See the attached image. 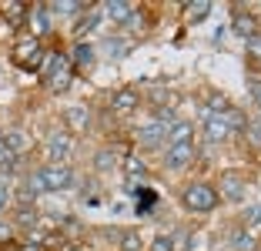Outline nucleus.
Instances as JSON below:
<instances>
[{"instance_id": "1", "label": "nucleus", "mask_w": 261, "mask_h": 251, "mask_svg": "<svg viewBox=\"0 0 261 251\" xmlns=\"http://www.w3.org/2000/svg\"><path fill=\"white\" fill-rule=\"evenodd\" d=\"M40 77H44V91L54 94V97H61V94H67L70 87H74L77 70H74V64H70V57H67L64 47H47Z\"/></svg>"}, {"instance_id": "2", "label": "nucleus", "mask_w": 261, "mask_h": 251, "mask_svg": "<svg viewBox=\"0 0 261 251\" xmlns=\"http://www.w3.org/2000/svg\"><path fill=\"white\" fill-rule=\"evenodd\" d=\"M177 201H181V208H185L188 214H194V218H207V214H215L218 208H221L215 181H207V178L188 181L185 188H181V194H177Z\"/></svg>"}, {"instance_id": "3", "label": "nucleus", "mask_w": 261, "mask_h": 251, "mask_svg": "<svg viewBox=\"0 0 261 251\" xmlns=\"http://www.w3.org/2000/svg\"><path fill=\"white\" fill-rule=\"evenodd\" d=\"M44 54H47V44L37 37H31V34H17L14 44H10V64L20 70H27V74H37L40 67H44Z\"/></svg>"}, {"instance_id": "4", "label": "nucleus", "mask_w": 261, "mask_h": 251, "mask_svg": "<svg viewBox=\"0 0 261 251\" xmlns=\"http://www.w3.org/2000/svg\"><path fill=\"white\" fill-rule=\"evenodd\" d=\"M40 154H44V164H67L77 154V137L67 134V131H50L40 144Z\"/></svg>"}, {"instance_id": "5", "label": "nucleus", "mask_w": 261, "mask_h": 251, "mask_svg": "<svg viewBox=\"0 0 261 251\" xmlns=\"http://www.w3.org/2000/svg\"><path fill=\"white\" fill-rule=\"evenodd\" d=\"M194 158H198V144L194 141H188V144H168L164 147V158H161V167L168 174H181V171H188L194 164Z\"/></svg>"}, {"instance_id": "6", "label": "nucleus", "mask_w": 261, "mask_h": 251, "mask_svg": "<svg viewBox=\"0 0 261 251\" xmlns=\"http://www.w3.org/2000/svg\"><path fill=\"white\" fill-rule=\"evenodd\" d=\"M134 144H138L141 151H164V147H168V128L151 117V121L134 128Z\"/></svg>"}, {"instance_id": "7", "label": "nucleus", "mask_w": 261, "mask_h": 251, "mask_svg": "<svg viewBox=\"0 0 261 251\" xmlns=\"http://www.w3.org/2000/svg\"><path fill=\"white\" fill-rule=\"evenodd\" d=\"M23 34H31V37H37V40L54 37V14H50L47 4H31V10H27V23H23Z\"/></svg>"}, {"instance_id": "8", "label": "nucleus", "mask_w": 261, "mask_h": 251, "mask_svg": "<svg viewBox=\"0 0 261 251\" xmlns=\"http://www.w3.org/2000/svg\"><path fill=\"white\" fill-rule=\"evenodd\" d=\"M0 147L7 151V158H27L34 147V137L27 128H20V124H10V128H4V137H0Z\"/></svg>"}, {"instance_id": "9", "label": "nucleus", "mask_w": 261, "mask_h": 251, "mask_svg": "<svg viewBox=\"0 0 261 251\" xmlns=\"http://www.w3.org/2000/svg\"><path fill=\"white\" fill-rule=\"evenodd\" d=\"M40 178H44V188L47 191H70L77 184V174L70 164H40Z\"/></svg>"}, {"instance_id": "10", "label": "nucleus", "mask_w": 261, "mask_h": 251, "mask_svg": "<svg viewBox=\"0 0 261 251\" xmlns=\"http://www.w3.org/2000/svg\"><path fill=\"white\" fill-rule=\"evenodd\" d=\"M111 114L121 117V121H127V117H134L141 111V91L138 87H117L114 94H111Z\"/></svg>"}, {"instance_id": "11", "label": "nucleus", "mask_w": 261, "mask_h": 251, "mask_svg": "<svg viewBox=\"0 0 261 251\" xmlns=\"http://www.w3.org/2000/svg\"><path fill=\"white\" fill-rule=\"evenodd\" d=\"M231 34L234 37H241V40H248V37H254V34L261 31V20L251 14V7H245V4H234L231 7Z\"/></svg>"}, {"instance_id": "12", "label": "nucleus", "mask_w": 261, "mask_h": 251, "mask_svg": "<svg viewBox=\"0 0 261 251\" xmlns=\"http://www.w3.org/2000/svg\"><path fill=\"white\" fill-rule=\"evenodd\" d=\"M215 191H218V198H221V205H238V201H245V178L234 174V171H224L221 178L215 181Z\"/></svg>"}, {"instance_id": "13", "label": "nucleus", "mask_w": 261, "mask_h": 251, "mask_svg": "<svg viewBox=\"0 0 261 251\" xmlns=\"http://www.w3.org/2000/svg\"><path fill=\"white\" fill-rule=\"evenodd\" d=\"M61 121H64V131L67 134H87L91 131V104H70L61 111Z\"/></svg>"}, {"instance_id": "14", "label": "nucleus", "mask_w": 261, "mask_h": 251, "mask_svg": "<svg viewBox=\"0 0 261 251\" xmlns=\"http://www.w3.org/2000/svg\"><path fill=\"white\" fill-rule=\"evenodd\" d=\"M67 57H70L77 74H84V70H91L94 64H97V47H94L91 40H74V44L67 47Z\"/></svg>"}, {"instance_id": "15", "label": "nucleus", "mask_w": 261, "mask_h": 251, "mask_svg": "<svg viewBox=\"0 0 261 251\" xmlns=\"http://www.w3.org/2000/svg\"><path fill=\"white\" fill-rule=\"evenodd\" d=\"M127 54H130V40L124 37V34H111V37H100V44H97V57H104V61H111V64L124 61Z\"/></svg>"}, {"instance_id": "16", "label": "nucleus", "mask_w": 261, "mask_h": 251, "mask_svg": "<svg viewBox=\"0 0 261 251\" xmlns=\"http://www.w3.org/2000/svg\"><path fill=\"white\" fill-rule=\"evenodd\" d=\"M100 17H104V7H97V4H91V10H87L81 20H74V27H70V34H74V40H87L91 34L100 31Z\"/></svg>"}, {"instance_id": "17", "label": "nucleus", "mask_w": 261, "mask_h": 251, "mask_svg": "<svg viewBox=\"0 0 261 251\" xmlns=\"http://www.w3.org/2000/svg\"><path fill=\"white\" fill-rule=\"evenodd\" d=\"M201 137H204V144H224V141H231V131L221 114H211L201 121Z\"/></svg>"}, {"instance_id": "18", "label": "nucleus", "mask_w": 261, "mask_h": 251, "mask_svg": "<svg viewBox=\"0 0 261 251\" xmlns=\"http://www.w3.org/2000/svg\"><path fill=\"white\" fill-rule=\"evenodd\" d=\"M121 161H124V154L111 144V147H97V151H94L91 167H94V174H111V171L121 167Z\"/></svg>"}, {"instance_id": "19", "label": "nucleus", "mask_w": 261, "mask_h": 251, "mask_svg": "<svg viewBox=\"0 0 261 251\" xmlns=\"http://www.w3.org/2000/svg\"><path fill=\"white\" fill-rule=\"evenodd\" d=\"M211 10H215V4H211V0H191V4H185V7H181V17H185L188 27H198V23H204L207 17H211Z\"/></svg>"}, {"instance_id": "20", "label": "nucleus", "mask_w": 261, "mask_h": 251, "mask_svg": "<svg viewBox=\"0 0 261 251\" xmlns=\"http://www.w3.org/2000/svg\"><path fill=\"white\" fill-rule=\"evenodd\" d=\"M194 134H198V124L188 117H177L168 128V144H188V141H194Z\"/></svg>"}, {"instance_id": "21", "label": "nucleus", "mask_w": 261, "mask_h": 251, "mask_svg": "<svg viewBox=\"0 0 261 251\" xmlns=\"http://www.w3.org/2000/svg\"><path fill=\"white\" fill-rule=\"evenodd\" d=\"M134 7H138V4H127V0H108V4H104V17H108L111 23H117V27L124 31V23L130 20Z\"/></svg>"}, {"instance_id": "22", "label": "nucleus", "mask_w": 261, "mask_h": 251, "mask_svg": "<svg viewBox=\"0 0 261 251\" xmlns=\"http://www.w3.org/2000/svg\"><path fill=\"white\" fill-rule=\"evenodd\" d=\"M147 31H151V17H147V10H144V7H134V14H130L127 23H124L121 34L130 40V37H144Z\"/></svg>"}, {"instance_id": "23", "label": "nucleus", "mask_w": 261, "mask_h": 251, "mask_svg": "<svg viewBox=\"0 0 261 251\" xmlns=\"http://www.w3.org/2000/svg\"><path fill=\"white\" fill-rule=\"evenodd\" d=\"M224 124H228V131H231V137H241V134H245V131H248V124H251V121H248V114H245V111H241V107H234V104H231L228 107V111H224Z\"/></svg>"}, {"instance_id": "24", "label": "nucleus", "mask_w": 261, "mask_h": 251, "mask_svg": "<svg viewBox=\"0 0 261 251\" xmlns=\"http://www.w3.org/2000/svg\"><path fill=\"white\" fill-rule=\"evenodd\" d=\"M245 57H248V67H251V74H258V67H261V31L254 34V37L245 40Z\"/></svg>"}, {"instance_id": "25", "label": "nucleus", "mask_w": 261, "mask_h": 251, "mask_svg": "<svg viewBox=\"0 0 261 251\" xmlns=\"http://www.w3.org/2000/svg\"><path fill=\"white\" fill-rule=\"evenodd\" d=\"M231 248L234 251H258V238H254L248 228H238L234 235H231Z\"/></svg>"}, {"instance_id": "26", "label": "nucleus", "mask_w": 261, "mask_h": 251, "mask_svg": "<svg viewBox=\"0 0 261 251\" xmlns=\"http://www.w3.org/2000/svg\"><path fill=\"white\" fill-rule=\"evenodd\" d=\"M134 198H138V205H134V208H138V214H151V208H158V191H151L147 184L134 194Z\"/></svg>"}, {"instance_id": "27", "label": "nucleus", "mask_w": 261, "mask_h": 251, "mask_svg": "<svg viewBox=\"0 0 261 251\" xmlns=\"http://www.w3.org/2000/svg\"><path fill=\"white\" fill-rule=\"evenodd\" d=\"M204 107L211 111V114H224V111L231 107V101L224 97L221 91H211V94H207V101H204Z\"/></svg>"}, {"instance_id": "28", "label": "nucleus", "mask_w": 261, "mask_h": 251, "mask_svg": "<svg viewBox=\"0 0 261 251\" xmlns=\"http://www.w3.org/2000/svg\"><path fill=\"white\" fill-rule=\"evenodd\" d=\"M117 248L121 251H144V238H141L138 231H124V238L117 241Z\"/></svg>"}, {"instance_id": "29", "label": "nucleus", "mask_w": 261, "mask_h": 251, "mask_svg": "<svg viewBox=\"0 0 261 251\" xmlns=\"http://www.w3.org/2000/svg\"><path fill=\"white\" fill-rule=\"evenodd\" d=\"M10 205H14V191H10V184L0 178V218L10 211Z\"/></svg>"}, {"instance_id": "30", "label": "nucleus", "mask_w": 261, "mask_h": 251, "mask_svg": "<svg viewBox=\"0 0 261 251\" xmlns=\"http://www.w3.org/2000/svg\"><path fill=\"white\" fill-rule=\"evenodd\" d=\"M14 241H17L14 224H10L7 218H0V248H7V244H14Z\"/></svg>"}, {"instance_id": "31", "label": "nucleus", "mask_w": 261, "mask_h": 251, "mask_svg": "<svg viewBox=\"0 0 261 251\" xmlns=\"http://www.w3.org/2000/svg\"><path fill=\"white\" fill-rule=\"evenodd\" d=\"M248 97L251 104H261V74H248Z\"/></svg>"}, {"instance_id": "32", "label": "nucleus", "mask_w": 261, "mask_h": 251, "mask_svg": "<svg viewBox=\"0 0 261 251\" xmlns=\"http://www.w3.org/2000/svg\"><path fill=\"white\" fill-rule=\"evenodd\" d=\"M147 251H174V238L171 235H154V241H151Z\"/></svg>"}, {"instance_id": "33", "label": "nucleus", "mask_w": 261, "mask_h": 251, "mask_svg": "<svg viewBox=\"0 0 261 251\" xmlns=\"http://www.w3.org/2000/svg\"><path fill=\"white\" fill-rule=\"evenodd\" d=\"M261 224V205H254V208H248V214H245V228L251 231V228H258Z\"/></svg>"}, {"instance_id": "34", "label": "nucleus", "mask_w": 261, "mask_h": 251, "mask_svg": "<svg viewBox=\"0 0 261 251\" xmlns=\"http://www.w3.org/2000/svg\"><path fill=\"white\" fill-rule=\"evenodd\" d=\"M17 251H47L44 244H37V241H31V238H17Z\"/></svg>"}, {"instance_id": "35", "label": "nucleus", "mask_w": 261, "mask_h": 251, "mask_svg": "<svg viewBox=\"0 0 261 251\" xmlns=\"http://www.w3.org/2000/svg\"><path fill=\"white\" fill-rule=\"evenodd\" d=\"M0 137H4V128H0Z\"/></svg>"}]
</instances>
